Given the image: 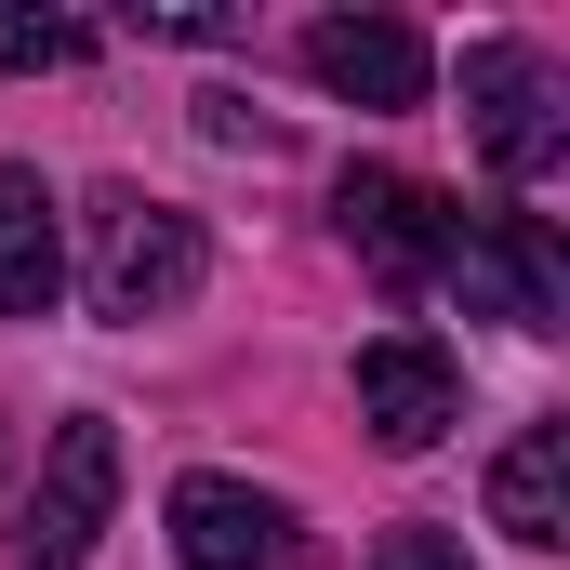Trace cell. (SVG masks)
Masks as SVG:
<instances>
[{
  "label": "cell",
  "mask_w": 570,
  "mask_h": 570,
  "mask_svg": "<svg viewBox=\"0 0 570 570\" xmlns=\"http://www.w3.org/2000/svg\"><path fill=\"white\" fill-rule=\"evenodd\" d=\"M199 213H173V199H146V186H94V213H80V292H94V318H173L186 292H199Z\"/></svg>",
  "instance_id": "cell-1"
},
{
  "label": "cell",
  "mask_w": 570,
  "mask_h": 570,
  "mask_svg": "<svg viewBox=\"0 0 570 570\" xmlns=\"http://www.w3.org/2000/svg\"><path fill=\"white\" fill-rule=\"evenodd\" d=\"M464 134H478V159H491L504 186H544V173L570 159L558 67H544L531 40H478V53H464Z\"/></svg>",
  "instance_id": "cell-2"
},
{
  "label": "cell",
  "mask_w": 570,
  "mask_h": 570,
  "mask_svg": "<svg viewBox=\"0 0 570 570\" xmlns=\"http://www.w3.org/2000/svg\"><path fill=\"white\" fill-rule=\"evenodd\" d=\"M107 504H120V425L107 412H67V425L40 438V491H27L13 570H80L94 531H107Z\"/></svg>",
  "instance_id": "cell-3"
},
{
  "label": "cell",
  "mask_w": 570,
  "mask_h": 570,
  "mask_svg": "<svg viewBox=\"0 0 570 570\" xmlns=\"http://www.w3.org/2000/svg\"><path fill=\"white\" fill-rule=\"evenodd\" d=\"M451 279L478 318H518V332H558L570 318V253L544 213H478L464 239H451Z\"/></svg>",
  "instance_id": "cell-4"
},
{
  "label": "cell",
  "mask_w": 570,
  "mask_h": 570,
  "mask_svg": "<svg viewBox=\"0 0 570 570\" xmlns=\"http://www.w3.org/2000/svg\"><path fill=\"white\" fill-rule=\"evenodd\" d=\"M358 425L385 438V451H438V438L464 425V372H451L438 332H372L358 345Z\"/></svg>",
  "instance_id": "cell-5"
},
{
  "label": "cell",
  "mask_w": 570,
  "mask_h": 570,
  "mask_svg": "<svg viewBox=\"0 0 570 570\" xmlns=\"http://www.w3.org/2000/svg\"><path fill=\"white\" fill-rule=\"evenodd\" d=\"M332 213H345V239L385 266V279H451V239H464V213L438 199V186H412V173H345L332 186Z\"/></svg>",
  "instance_id": "cell-6"
},
{
  "label": "cell",
  "mask_w": 570,
  "mask_h": 570,
  "mask_svg": "<svg viewBox=\"0 0 570 570\" xmlns=\"http://www.w3.org/2000/svg\"><path fill=\"white\" fill-rule=\"evenodd\" d=\"M159 518H173V558H186V570H279L292 558V504L253 491V478H213V464L173 478Z\"/></svg>",
  "instance_id": "cell-7"
},
{
  "label": "cell",
  "mask_w": 570,
  "mask_h": 570,
  "mask_svg": "<svg viewBox=\"0 0 570 570\" xmlns=\"http://www.w3.org/2000/svg\"><path fill=\"white\" fill-rule=\"evenodd\" d=\"M305 80L345 107H425V40L399 13H318L305 27Z\"/></svg>",
  "instance_id": "cell-8"
},
{
  "label": "cell",
  "mask_w": 570,
  "mask_h": 570,
  "mask_svg": "<svg viewBox=\"0 0 570 570\" xmlns=\"http://www.w3.org/2000/svg\"><path fill=\"white\" fill-rule=\"evenodd\" d=\"M67 292V226H53V186L27 159H0V318H53Z\"/></svg>",
  "instance_id": "cell-9"
},
{
  "label": "cell",
  "mask_w": 570,
  "mask_h": 570,
  "mask_svg": "<svg viewBox=\"0 0 570 570\" xmlns=\"http://www.w3.org/2000/svg\"><path fill=\"white\" fill-rule=\"evenodd\" d=\"M491 531H518L531 558L570 544V425H518V451L491 464Z\"/></svg>",
  "instance_id": "cell-10"
},
{
  "label": "cell",
  "mask_w": 570,
  "mask_h": 570,
  "mask_svg": "<svg viewBox=\"0 0 570 570\" xmlns=\"http://www.w3.org/2000/svg\"><path fill=\"white\" fill-rule=\"evenodd\" d=\"M94 53V27H67V13H0V67H80Z\"/></svg>",
  "instance_id": "cell-11"
},
{
  "label": "cell",
  "mask_w": 570,
  "mask_h": 570,
  "mask_svg": "<svg viewBox=\"0 0 570 570\" xmlns=\"http://www.w3.org/2000/svg\"><path fill=\"white\" fill-rule=\"evenodd\" d=\"M372 570H478V558H464V531H438V518H399V531L372 544Z\"/></svg>",
  "instance_id": "cell-12"
}]
</instances>
